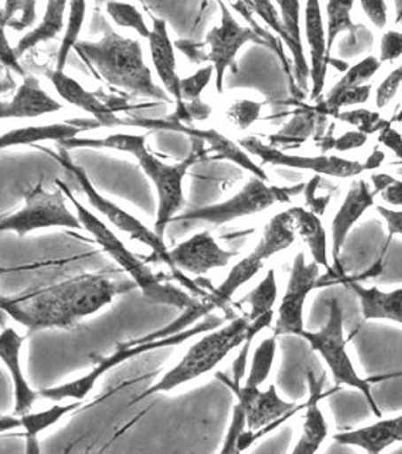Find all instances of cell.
<instances>
[{"mask_svg":"<svg viewBox=\"0 0 402 454\" xmlns=\"http://www.w3.org/2000/svg\"><path fill=\"white\" fill-rule=\"evenodd\" d=\"M129 289L104 274H81L73 279L14 295H0V310L31 331L68 329L112 303Z\"/></svg>","mask_w":402,"mask_h":454,"instance_id":"obj_1","label":"cell"},{"mask_svg":"<svg viewBox=\"0 0 402 454\" xmlns=\"http://www.w3.org/2000/svg\"><path fill=\"white\" fill-rule=\"evenodd\" d=\"M274 320V312L250 320L247 314L239 315L228 325L212 329L209 333L192 344L175 367L166 372L159 382L141 394L135 403H140L153 394L170 393L175 387L192 382L217 368L226 357L244 344L248 336L256 335L269 327Z\"/></svg>","mask_w":402,"mask_h":454,"instance_id":"obj_2","label":"cell"},{"mask_svg":"<svg viewBox=\"0 0 402 454\" xmlns=\"http://www.w3.org/2000/svg\"><path fill=\"white\" fill-rule=\"evenodd\" d=\"M79 57L93 66L98 76L114 87L132 94L158 100H170L164 90L153 81V74L144 61L143 46L138 40L126 38L104 27L100 42H81L74 44Z\"/></svg>","mask_w":402,"mask_h":454,"instance_id":"obj_3","label":"cell"},{"mask_svg":"<svg viewBox=\"0 0 402 454\" xmlns=\"http://www.w3.org/2000/svg\"><path fill=\"white\" fill-rule=\"evenodd\" d=\"M55 182H57V186H59L64 194L72 201L73 207L78 212V217L82 223L83 229L91 233L104 252L114 259L126 273L129 274L135 285L140 286L143 294L147 299L159 303V305L175 306L183 312L196 309L197 306L200 305L201 300L188 294L186 291H182L177 286L166 284L160 279L158 274L153 273V270L150 269L149 265H145L134 252H130L129 248L124 246L123 241L96 214L83 207L66 182L59 181V179Z\"/></svg>","mask_w":402,"mask_h":454,"instance_id":"obj_4","label":"cell"},{"mask_svg":"<svg viewBox=\"0 0 402 454\" xmlns=\"http://www.w3.org/2000/svg\"><path fill=\"white\" fill-rule=\"evenodd\" d=\"M295 238L294 220L289 209L275 214L263 229L256 247L245 258L239 259L224 282L201 300L207 312L224 309L232 301L233 295L262 271L267 261L294 246Z\"/></svg>","mask_w":402,"mask_h":454,"instance_id":"obj_5","label":"cell"},{"mask_svg":"<svg viewBox=\"0 0 402 454\" xmlns=\"http://www.w3.org/2000/svg\"><path fill=\"white\" fill-rule=\"evenodd\" d=\"M55 158H57L58 162H59L66 170L70 171V173L76 177V181L79 182V185L82 188L83 194L87 196L88 201L91 203V207H93L96 211L100 212L104 218H108V222L111 223V224H114L121 232L128 233L130 238H134L136 241H140V243L144 244L147 247L151 248L155 258L159 259L162 262H166L175 279L179 280L185 288L192 291V293L196 294V297H201V299L206 297L207 294L203 289L198 288L191 279L186 278L185 274L175 269L174 263L171 261L170 250L166 248V243H164V238H160L155 231H150L149 227L145 226L144 223H141L140 220L135 217V215H132L130 212L119 207L114 201L109 200L106 197L102 196V194L96 190L93 182L89 181L87 171L83 170L82 167L76 166V164L73 162L72 158L67 155L66 149H62L61 147L59 153H58Z\"/></svg>","mask_w":402,"mask_h":454,"instance_id":"obj_6","label":"cell"},{"mask_svg":"<svg viewBox=\"0 0 402 454\" xmlns=\"http://www.w3.org/2000/svg\"><path fill=\"white\" fill-rule=\"evenodd\" d=\"M305 184L279 186L274 185L271 181L260 179L258 176H251L250 181L236 194L228 197V200L185 212L177 215L173 222H203L213 226H222L239 218L262 214L279 203L289 205L295 196L305 192Z\"/></svg>","mask_w":402,"mask_h":454,"instance_id":"obj_7","label":"cell"},{"mask_svg":"<svg viewBox=\"0 0 402 454\" xmlns=\"http://www.w3.org/2000/svg\"><path fill=\"white\" fill-rule=\"evenodd\" d=\"M301 338L309 342L312 350L316 351L324 359L331 376L337 385L354 387L367 398L374 415L382 419V411L372 395L371 385L357 372L354 362L348 353V340L345 336V321L344 309L337 300H331L329 318L320 331H307L301 333Z\"/></svg>","mask_w":402,"mask_h":454,"instance_id":"obj_8","label":"cell"},{"mask_svg":"<svg viewBox=\"0 0 402 454\" xmlns=\"http://www.w3.org/2000/svg\"><path fill=\"white\" fill-rule=\"evenodd\" d=\"M132 155L140 162L141 168L153 182L158 194V214H156L155 232L160 238L166 235V227L173 223L185 205L183 181L194 164L206 155V150L196 145L185 160L177 164H166L159 158L150 153L147 145H138Z\"/></svg>","mask_w":402,"mask_h":454,"instance_id":"obj_9","label":"cell"},{"mask_svg":"<svg viewBox=\"0 0 402 454\" xmlns=\"http://www.w3.org/2000/svg\"><path fill=\"white\" fill-rule=\"evenodd\" d=\"M220 325H221V321H206L203 325L192 327L189 331H182L179 333H175V335L166 336V338H159V340H145V342L129 340L126 344H121L111 356L98 362L94 370L88 372L87 376L76 379L73 382L64 383V385H59V387H44L38 394L43 398L52 400V402H61V400H70V398L72 400H83V398L87 397L88 394L93 391V387H96V382H97L100 377L111 372V370H114L115 367H119L123 362L129 361L132 357L140 356V355L147 353V351L177 346V344H182L186 340H189L192 336L200 335L203 332L212 331V329H215Z\"/></svg>","mask_w":402,"mask_h":454,"instance_id":"obj_10","label":"cell"},{"mask_svg":"<svg viewBox=\"0 0 402 454\" xmlns=\"http://www.w3.org/2000/svg\"><path fill=\"white\" fill-rule=\"evenodd\" d=\"M49 227H67L82 231L78 215L68 209L66 194L58 186L57 192H47L38 182L25 197V205L8 217L0 218V233L16 232L23 238L32 231Z\"/></svg>","mask_w":402,"mask_h":454,"instance_id":"obj_11","label":"cell"},{"mask_svg":"<svg viewBox=\"0 0 402 454\" xmlns=\"http://www.w3.org/2000/svg\"><path fill=\"white\" fill-rule=\"evenodd\" d=\"M217 4L221 10V23L207 32L206 40L203 44L209 46V52H203L198 43L200 46L198 64L211 62L215 70L217 91L222 93L226 72L228 68L237 72L236 55L241 51V47L245 46L247 43H258L267 47H271L273 44L268 40H263L262 34L254 31L253 27H241L222 0H217Z\"/></svg>","mask_w":402,"mask_h":454,"instance_id":"obj_12","label":"cell"},{"mask_svg":"<svg viewBox=\"0 0 402 454\" xmlns=\"http://www.w3.org/2000/svg\"><path fill=\"white\" fill-rule=\"evenodd\" d=\"M232 389L236 394V404L245 412L247 421V430L237 441L236 453L244 451L248 445L253 444L259 434H267L273 426H277L280 419H289L297 411L295 403L280 397L275 385H271L268 389H260L241 383Z\"/></svg>","mask_w":402,"mask_h":454,"instance_id":"obj_13","label":"cell"},{"mask_svg":"<svg viewBox=\"0 0 402 454\" xmlns=\"http://www.w3.org/2000/svg\"><path fill=\"white\" fill-rule=\"evenodd\" d=\"M250 155L256 156L262 164L286 167L294 170L313 171L318 176H330L337 179H354L367 170V164L359 160H345L335 155L303 156L292 155L275 145H265L256 137H245L237 141Z\"/></svg>","mask_w":402,"mask_h":454,"instance_id":"obj_14","label":"cell"},{"mask_svg":"<svg viewBox=\"0 0 402 454\" xmlns=\"http://www.w3.org/2000/svg\"><path fill=\"white\" fill-rule=\"evenodd\" d=\"M320 276L321 267L315 261L307 262L303 252L297 254L275 317L274 335L277 338L289 335L301 336L305 331V301L310 293L316 288Z\"/></svg>","mask_w":402,"mask_h":454,"instance_id":"obj_15","label":"cell"},{"mask_svg":"<svg viewBox=\"0 0 402 454\" xmlns=\"http://www.w3.org/2000/svg\"><path fill=\"white\" fill-rule=\"evenodd\" d=\"M117 123L114 126H134V128H143V129H170L175 132H182V134H188L203 140L205 143H209L212 145V150L217 152V155L222 160H228L235 162L236 166L241 167L244 170L250 171L251 175L258 176L260 179L269 181L268 175L265 173L262 167L259 166L258 162H254L251 155L245 152V150L239 145V143L228 140V137L220 134L218 130L213 129H196L191 126H186L185 123L175 121V120H150V119H120L117 117L115 120Z\"/></svg>","mask_w":402,"mask_h":454,"instance_id":"obj_16","label":"cell"},{"mask_svg":"<svg viewBox=\"0 0 402 454\" xmlns=\"http://www.w3.org/2000/svg\"><path fill=\"white\" fill-rule=\"evenodd\" d=\"M375 192L371 184L363 179H356L351 184L345 199L331 222L330 252L333 259V270L336 274L344 276L342 269V250L350 237L351 229L356 226L365 212L375 205Z\"/></svg>","mask_w":402,"mask_h":454,"instance_id":"obj_17","label":"cell"},{"mask_svg":"<svg viewBox=\"0 0 402 454\" xmlns=\"http://www.w3.org/2000/svg\"><path fill=\"white\" fill-rule=\"evenodd\" d=\"M171 261L182 273L205 276L212 270L228 267L236 254L218 244L209 231L196 233L170 250Z\"/></svg>","mask_w":402,"mask_h":454,"instance_id":"obj_18","label":"cell"},{"mask_svg":"<svg viewBox=\"0 0 402 454\" xmlns=\"http://www.w3.org/2000/svg\"><path fill=\"white\" fill-rule=\"evenodd\" d=\"M147 40H149L151 62L155 66L160 82L166 87L168 94L174 98L175 113L168 119L181 121V123H191V117H189L186 104L182 98L181 78L177 74L174 44L171 42L166 20L153 19V27L150 29Z\"/></svg>","mask_w":402,"mask_h":454,"instance_id":"obj_19","label":"cell"},{"mask_svg":"<svg viewBox=\"0 0 402 454\" xmlns=\"http://www.w3.org/2000/svg\"><path fill=\"white\" fill-rule=\"evenodd\" d=\"M305 40L310 47L312 98L318 100L324 90L325 73L330 61V55L327 52V29L324 27L320 0H307L305 4Z\"/></svg>","mask_w":402,"mask_h":454,"instance_id":"obj_20","label":"cell"},{"mask_svg":"<svg viewBox=\"0 0 402 454\" xmlns=\"http://www.w3.org/2000/svg\"><path fill=\"white\" fill-rule=\"evenodd\" d=\"M25 338L19 335L12 327H6L0 333V361L5 364L14 383V415L21 417L31 412L32 406L40 394L32 389L21 368V347Z\"/></svg>","mask_w":402,"mask_h":454,"instance_id":"obj_21","label":"cell"},{"mask_svg":"<svg viewBox=\"0 0 402 454\" xmlns=\"http://www.w3.org/2000/svg\"><path fill=\"white\" fill-rule=\"evenodd\" d=\"M61 109L64 106L43 90L40 81L27 74L12 100L0 102V120L36 119Z\"/></svg>","mask_w":402,"mask_h":454,"instance_id":"obj_22","label":"cell"},{"mask_svg":"<svg viewBox=\"0 0 402 454\" xmlns=\"http://www.w3.org/2000/svg\"><path fill=\"white\" fill-rule=\"evenodd\" d=\"M100 128L97 120H70L68 123L42 124V126H27L19 129L8 130L0 135V150L14 147V145H31L43 141L68 140L79 137L83 130Z\"/></svg>","mask_w":402,"mask_h":454,"instance_id":"obj_23","label":"cell"},{"mask_svg":"<svg viewBox=\"0 0 402 454\" xmlns=\"http://www.w3.org/2000/svg\"><path fill=\"white\" fill-rule=\"evenodd\" d=\"M49 81L52 82L53 87L57 90V93L61 96L67 104L78 108L83 109L85 113L91 114L94 120H97L98 126H106V128H114L115 109L111 108L108 105L98 100L97 96L87 91L81 83L68 76L64 70H44Z\"/></svg>","mask_w":402,"mask_h":454,"instance_id":"obj_24","label":"cell"},{"mask_svg":"<svg viewBox=\"0 0 402 454\" xmlns=\"http://www.w3.org/2000/svg\"><path fill=\"white\" fill-rule=\"evenodd\" d=\"M333 438L339 444L359 447L369 454L383 453L390 445L402 442V415L380 419L365 427L336 434Z\"/></svg>","mask_w":402,"mask_h":454,"instance_id":"obj_25","label":"cell"},{"mask_svg":"<svg viewBox=\"0 0 402 454\" xmlns=\"http://www.w3.org/2000/svg\"><path fill=\"white\" fill-rule=\"evenodd\" d=\"M307 382H309V400L305 403L303 430L299 434L298 442L292 450L294 454H315L329 436V424L320 406V400L322 397L321 382L316 380V377L312 372L307 377Z\"/></svg>","mask_w":402,"mask_h":454,"instance_id":"obj_26","label":"cell"},{"mask_svg":"<svg viewBox=\"0 0 402 454\" xmlns=\"http://www.w3.org/2000/svg\"><path fill=\"white\" fill-rule=\"evenodd\" d=\"M289 212L294 220L295 232L298 233L309 248L312 261H315L327 273H335L330 263L329 233L325 231L320 214L301 207H290Z\"/></svg>","mask_w":402,"mask_h":454,"instance_id":"obj_27","label":"cell"},{"mask_svg":"<svg viewBox=\"0 0 402 454\" xmlns=\"http://www.w3.org/2000/svg\"><path fill=\"white\" fill-rule=\"evenodd\" d=\"M348 285L359 297L365 320H387L402 325V286L383 291L378 286H363L352 280H348Z\"/></svg>","mask_w":402,"mask_h":454,"instance_id":"obj_28","label":"cell"},{"mask_svg":"<svg viewBox=\"0 0 402 454\" xmlns=\"http://www.w3.org/2000/svg\"><path fill=\"white\" fill-rule=\"evenodd\" d=\"M248 4L251 6V11L254 14H258L271 29H273L280 40L288 46L289 51L294 57L295 73H297V82L299 88L307 87V78L310 76V68L305 61V49L299 46L292 40V36L289 35L286 27H284L280 12L275 6H274L271 0H248Z\"/></svg>","mask_w":402,"mask_h":454,"instance_id":"obj_29","label":"cell"},{"mask_svg":"<svg viewBox=\"0 0 402 454\" xmlns=\"http://www.w3.org/2000/svg\"><path fill=\"white\" fill-rule=\"evenodd\" d=\"M67 6L68 0H47L46 12L40 25L31 32H27V35L23 36L19 44L14 47L17 57H23L27 51L38 46L40 43L50 42L58 34H61Z\"/></svg>","mask_w":402,"mask_h":454,"instance_id":"obj_30","label":"cell"},{"mask_svg":"<svg viewBox=\"0 0 402 454\" xmlns=\"http://www.w3.org/2000/svg\"><path fill=\"white\" fill-rule=\"evenodd\" d=\"M82 404V400L70 403V404H55L47 411L42 412H27L21 415V427L25 428V436H27V453H38V434L44 432L46 428L52 427L62 417H66L68 412L76 411Z\"/></svg>","mask_w":402,"mask_h":454,"instance_id":"obj_31","label":"cell"},{"mask_svg":"<svg viewBox=\"0 0 402 454\" xmlns=\"http://www.w3.org/2000/svg\"><path fill=\"white\" fill-rule=\"evenodd\" d=\"M277 297H279L277 276H275V270L271 269L247 295H244L241 303L250 306V310L247 312L248 318L256 320L262 315L274 312Z\"/></svg>","mask_w":402,"mask_h":454,"instance_id":"obj_32","label":"cell"},{"mask_svg":"<svg viewBox=\"0 0 402 454\" xmlns=\"http://www.w3.org/2000/svg\"><path fill=\"white\" fill-rule=\"evenodd\" d=\"M371 93L372 85H369V83L348 88L333 87L316 109H318V113L322 114L325 117L327 115L336 117L344 108L367 104L369 98H371Z\"/></svg>","mask_w":402,"mask_h":454,"instance_id":"obj_33","label":"cell"},{"mask_svg":"<svg viewBox=\"0 0 402 454\" xmlns=\"http://www.w3.org/2000/svg\"><path fill=\"white\" fill-rule=\"evenodd\" d=\"M275 356H277V336H268L256 347L250 372H248L244 385L254 387H262L273 372Z\"/></svg>","mask_w":402,"mask_h":454,"instance_id":"obj_34","label":"cell"},{"mask_svg":"<svg viewBox=\"0 0 402 454\" xmlns=\"http://www.w3.org/2000/svg\"><path fill=\"white\" fill-rule=\"evenodd\" d=\"M87 12V0H68L67 29L62 38L59 52H58L57 70H64L67 64L68 55L79 42L82 31L83 20Z\"/></svg>","mask_w":402,"mask_h":454,"instance_id":"obj_35","label":"cell"},{"mask_svg":"<svg viewBox=\"0 0 402 454\" xmlns=\"http://www.w3.org/2000/svg\"><path fill=\"white\" fill-rule=\"evenodd\" d=\"M356 0H329L327 4V52L330 55L336 38L342 32H356L357 27L351 19V11Z\"/></svg>","mask_w":402,"mask_h":454,"instance_id":"obj_36","label":"cell"},{"mask_svg":"<svg viewBox=\"0 0 402 454\" xmlns=\"http://www.w3.org/2000/svg\"><path fill=\"white\" fill-rule=\"evenodd\" d=\"M36 0H5L0 12V27L25 31L35 23Z\"/></svg>","mask_w":402,"mask_h":454,"instance_id":"obj_37","label":"cell"},{"mask_svg":"<svg viewBox=\"0 0 402 454\" xmlns=\"http://www.w3.org/2000/svg\"><path fill=\"white\" fill-rule=\"evenodd\" d=\"M106 12L115 21V25L129 27V29L138 32L141 36L149 38L150 29L145 25L144 17H143V14H141L136 6L126 4V2L111 0V2L106 4Z\"/></svg>","mask_w":402,"mask_h":454,"instance_id":"obj_38","label":"cell"},{"mask_svg":"<svg viewBox=\"0 0 402 454\" xmlns=\"http://www.w3.org/2000/svg\"><path fill=\"white\" fill-rule=\"evenodd\" d=\"M318 115H321L318 111L316 113L298 114L297 117H294L286 124L283 130H280L279 134L273 137L271 140L274 143L277 141L279 145L282 143H295V145L303 143L315 130Z\"/></svg>","mask_w":402,"mask_h":454,"instance_id":"obj_39","label":"cell"},{"mask_svg":"<svg viewBox=\"0 0 402 454\" xmlns=\"http://www.w3.org/2000/svg\"><path fill=\"white\" fill-rule=\"evenodd\" d=\"M372 190L389 207L402 209V181L386 173L371 176Z\"/></svg>","mask_w":402,"mask_h":454,"instance_id":"obj_40","label":"cell"},{"mask_svg":"<svg viewBox=\"0 0 402 454\" xmlns=\"http://www.w3.org/2000/svg\"><path fill=\"white\" fill-rule=\"evenodd\" d=\"M263 102H253V100H239L233 104L226 113L228 121L239 130H245L260 119Z\"/></svg>","mask_w":402,"mask_h":454,"instance_id":"obj_41","label":"cell"},{"mask_svg":"<svg viewBox=\"0 0 402 454\" xmlns=\"http://www.w3.org/2000/svg\"><path fill=\"white\" fill-rule=\"evenodd\" d=\"M380 67H382V62L378 58H365L360 62H357L356 66L348 68L345 76L336 83L335 88L357 87V85L367 83V81L374 78V74L380 70Z\"/></svg>","mask_w":402,"mask_h":454,"instance_id":"obj_42","label":"cell"},{"mask_svg":"<svg viewBox=\"0 0 402 454\" xmlns=\"http://www.w3.org/2000/svg\"><path fill=\"white\" fill-rule=\"evenodd\" d=\"M335 119L342 120V121L354 126L357 130H360V132L367 135L374 134L376 130H383L387 126V124L383 123L380 114L367 111V109H354V111L339 113Z\"/></svg>","mask_w":402,"mask_h":454,"instance_id":"obj_43","label":"cell"},{"mask_svg":"<svg viewBox=\"0 0 402 454\" xmlns=\"http://www.w3.org/2000/svg\"><path fill=\"white\" fill-rule=\"evenodd\" d=\"M215 76L213 66H206L200 68L198 72L194 73L188 78H181V93L183 102H196L200 98L201 93L206 90L212 78Z\"/></svg>","mask_w":402,"mask_h":454,"instance_id":"obj_44","label":"cell"},{"mask_svg":"<svg viewBox=\"0 0 402 454\" xmlns=\"http://www.w3.org/2000/svg\"><path fill=\"white\" fill-rule=\"evenodd\" d=\"M280 17L289 35L297 44L303 46L301 40V5L299 0H275Z\"/></svg>","mask_w":402,"mask_h":454,"instance_id":"obj_45","label":"cell"},{"mask_svg":"<svg viewBox=\"0 0 402 454\" xmlns=\"http://www.w3.org/2000/svg\"><path fill=\"white\" fill-rule=\"evenodd\" d=\"M367 143V135L363 134L360 130H351L345 134L337 137V138H324L322 145H327L324 152H329L330 149L337 150V152H351V150L360 149Z\"/></svg>","mask_w":402,"mask_h":454,"instance_id":"obj_46","label":"cell"},{"mask_svg":"<svg viewBox=\"0 0 402 454\" xmlns=\"http://www.w3.org/2000/svg\"><path fill=\"white\" fill-rule=\"evenodd\" d=\"M402 85V64L399 67L395 68L378 87L375 94V104L378 108H384L386 105L392 102L393 98L397 96L399 88Z\"/></svg>","mask_w":402,"mask_h":454,"instance_id":"obj_47","label":"cell"},{"mask_svg":"<svg viewBox=\"0 0 402 454\" xmlns=\"http://www.w3.org/2000/svg\"><path fill=\"white\" fill-rule=\"evenodd\" d=\"M402 57V32L389 31L380 43V62L397 61Z\"/></svg>","mask_w":402,"mask_h":454,"instance_id":"obj_48","label":"cell"},{"mask_svg":"<svg viewBox=\"0 0 402 454\" xmlns=\"http://www.w3.org/2000/svg\"><path fill=\"white\" fill-rule=\"evenodd\" d=\"M20 58L16 55V49L11 46L8 42V36L5 34V27H0V64L5 66L6 68H10L11 72L19 73L20 76H27V70L23 68L20 61Z\"/></svg>","mask_w":402,"mask_h":454,"instance_id":"obj_49","label":"cell"},{"mask_svg":"<svg viewBox=\"0 0 402 454\" xmlns=\"http://www.w3.org/2000/svg\"><path fill=\"white\" fill-rule=\"evenodd\" d=\"M361 10L378 29L387 25V5L384 0H359Z\"/></svg>","mask_w":402,"mask_h":454,"instance_id":"obj_50","label":"cell"},{"mask_svg":"<svg viewBox=\"0 0 402 454\" xmlns=\"http://www.w3.org/2000/svg\"><path fill=\"white\" fill-rule=\"evenodd\" d=\"M375 209L386 222L389 238L402 237V209H395L384 205H378Z\"/></svg>","mask_w":402,"mask_h":454,"instance_id":"obj_51","label":"cell"},{"mask_svg":"<svg viewBox=\"0 0 402 454\" xmlns=\"http://www.w3.org/2000/svg\"><path fill=\"white\" fill-rule=\"evenodd\" d=\"M380 141L386 145L387 149L392 150L393 153L399 158L402 162V135L397 129H393L390 126H386L382 130Z\"/></svg>","mask_w":402,"mask_h":454,"instance_id":"obj_52","label":"cell"},{"mask_svg":"<svg viewBox=\"0 0 402 454\" xmlns=\"http://www.w3.org/2000/svg\"><path fill=\"white\" fill-rule=\"evenodd\" d=\"M17 427H21L20 417H17V415H14V417H11V415L0 417V434H6V432Z\"/></svg>","mask_w":402,"mask_h":454,"instance_id":"obj_53","label":"cell"},{"mask_svg":"<svg viewBox=\"0 0 402 454\" xmlns=\"http://www.w3.org/2000/svg\"><path fill=\"white\" fill-rule=\"evenodd\" d=\"M8 70L10 68L0 64V93H8L11 90H14V79L8 74Z\"/></svg>","mask_w":402,"mask_h":454,"instance_id":"obj_54","label":"cell"},{"mask_svg":"<svg viewBox=\"0 0 402 454\" xmlns=\"http://www.w3.org/2000/svg\"><path fill=\"white\" fill-rule=\"evenodd\" d=\"M384 160V153L375 150L369 158H367V170H375L378 167L382 166V162Z\"/></svg>","mask_w":402,"mask_h":454,"instance_id":"obj_55","label":"cell"},{"mask_svg":"<svg viewBox=\"0 0 402 454\" xmlns=\"http://www.w3.org/2000/svg\"><path fill=\"white\" fill-rule=\"evenodd\" d=\"M36 265H40V263H35V265H25V267H0V276H2V274L12 273V271H20V270L32 269V267H36Z\"/></svg>","mask_w":402,"mask_h":454,"instance_id":"obj_56","label":"cell"},{"mask_svg":"<svg viewBox=\"0 0 402 454\" xmlns=\"http://www.w3.org/2000/svg\"><path fill=\"white\" fill-rule=\"evenodd\" d=\"M397 121H402V114H398Z\"/></svg>","mask_w":402,"mask_h":454,"instance_id":"obj_57","label":"cell"},{"mask_svg":"<svg viewBox=\"0 0 402 454\" xmlns=\"http://www.w3.org/2000/svg\"><path fill=\"white\" fill-rule=\"evenodd\" d=\"M399 114H402V105H401V109H399Z\"/></svg>","mask_w":402,"mask_h":454,"instance_id":"obj_58","label":"cell"},{"mask_svg":"<svg viewBox=\"0 0 402 454\" xmlns=\"http://www.w3.org/2000/svg\"><path fill=\"white\" fill-rule=\"evenodd\" d=\"M0 12H2V4H0Z\"/></svg>","mask_w":402,"mask_h":454,"instance_id":"obj_59","label":"cell"}]
</instances>
